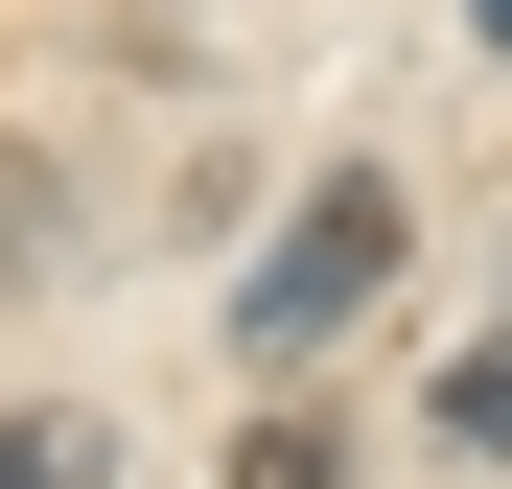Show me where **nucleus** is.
Returning <instances> with one entry per match:
<instances>
[{
	"label": "nucleus",
	"mask_w": 512,
	"mask_h": 489,
	"mask_svg": "<svg viewBox=\"0 0 512 489\" xmlns=\"http://www.w3.org/2000/svg\"><path fill=\"white\" fill-rule=\"evenodd\" d=\"M373 280H396V187H373V163H326V187H303V233L233 280V350H326Z\"/></svg>",
	"instance_id": "f257e3e1"
},
{
	"label": "nucleus",
	"mask_w": 512,
	"mask_h": 489,
	"mask_svg": "<svg viewBox=\"0 0 512 489\" xmlns=\"http://www.w3.org/2000/svg\"><path fill=\"white\" fill-rule=\"evenodd\" d=\"M117 466V420H70V396H24V420H0V489H94Z\"/></svg>",
	"instance_id": "f03ea898"
},
{
	"label": "nucleus",
	"mask_w": 512,
	"mask_h": 489,
	"mask_svg": "<svg viewBox=\"0 0 512 489\" xmlns=\"http://www.w3.org/2000/svg\"><path fill=\"white\" fill-rule=\"evenodd\" d=\"M233 489H350V443H326V420H256V443H233Z\"/></svg>",
	"instance_id": "7ed1b4c3"
},
{
	"label": "nucleus",
	"mask_w": 512,
	"mask_h": 489,
	"mask_svg": "<svg viewBox=\"0 0 512 489\" xmlns=\"http://www.w3.org/2000/svg\"><path fill=\"white\" fill-rule=\"evenodd\" d=\"M443 443H512V326H489V350H443Z\"/></svg>",
	"instance_id": "20e7f679"
},
{
	"label": "nucleus",
	"mask_w": 512,
	"mask_h": 489,
	"mask_svg": "<svg viewBox=\"0 0 512 489\" xmlns=\"http://www.w3.org/2000/svg\"><path fill=\"white\" fill-rule=\"evenodd\" d=\"M0 280H47V163H0Z\"/></svg>",
	"instance_id": "39448f33"
},
{
	"label": "nucleus",
	"mask_w": 512,
	"mask_h": 489,
	"mask_svg": "<svg viewBox=\"0 0 512 489\" xmlns=\"http://www.w3.org/2000/svg\"><path fill=\"white\" fill-rule=\"evenodd\" d=\"M466 24H489V47H512V0H466Z\"/></svg>",
	"instance_id": "423d86ee"
}]
</instances>
